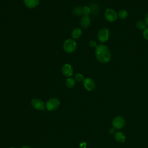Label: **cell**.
<instances>
[{
	"mask_svg": "<svg viewBox=\"0 0 148 148\" xmlns=\"http://www.w3.org/2000/svg\"><path fill=\"white\" fill-rule=\"evenodd\" d=\"M95 56L97 60L102 64L109 62L112 57L110 50L108 46L103 43L97 45L95 49Z\"/></svg>",
	"mask_w": 148,
	"mask_h": 148,
	"instance_id": "1",
	"label": "cell"
},
{
	"mask_svg": "<svg viewBox=\"0 0 148 148\" xmlns=\"http://www.w3.org/2000/svg\"><path fill=\"white\" fill-rule=\"evenodd\" d=\"M62 48L64 51L66 53H73L77 48V43L75 39L69 38L65 40L63 43Z\"/></svg>",
	"mask_w": 148,
	"mask_h": 148,
	"instance_id": "2",
	"label": "cell"
},
{
	"mask_svg": "<svg viewBox=\"0 0 148 148\" xmlns=\"http://www.w3.org/2000/svg\"><path fill=\"white\" fill-rule=\"evenodd\" d=\"M110 36V31L106 28H101L97 33V39L101 43H104L107 42L109 40Z\"/></svg>",
	"mask_w": 148,
	"mask_h": 148,
	"instance_id": "3",
	"label": "cell"
},
{
	"mask_svg": "<svg viewBox=\"0 0 148 148\" xmlns=\"http://www.w3.org/2000/svg\"><path fill=\"white\" fill-rule=\"evenodd\" d=\"M104 17L109 22H114L118 18L117 13L112 8H107L104 12Z\"/></svg>",
	"mask_w": 148,
	"mask_h": 148,
	"instance_id": "4",
	"label": "cell"
},
{
	"mask_svg": "<svg viewBox=\"0 0 148 148\" xmlns=\"http://www.w3.org/2000/svg\"><path fill=\"white\" fill-rule=\"evenodd\" d=\"M60 104L59 99L57 98L53 97L47 100L46 103V107L49 111H53L59 107Z\"/></svg>",
	"mask_w": 148,
	"mask_h": 148,
	"instance_id": "5",
	"label": "cell"
},
{
	"mask_svg": "<svg viewBox=\"0 0 148 148\" xmlns=\"http://www.w3.org/2000/svg\"><path fill=\"white\" fill-rule=\"evenodd\" d=\"M61 72L62 75L66 77H71L73 73L72 66L69 64H65L61 68Z\"/></svg>",
	"mask_w": 148,
	"mask_h": 148,
	"instance_id": "6",
	"label": "cell"
},
{
	"mask_svg": "<svg viewBox=\"0 0 148 148\" xmlns=\"http://www.w3.org/2000/svg\"><path fill=\"white\" fill-rule=\"evenodd\" d=\"M83 86L84 88L88 91H93L95 88V83L94 80L90 78V77H87L84 79L83 80Z\"/></svg>",
	"mask_w": 148,
	"mask_h": 148,
	"instance_id": "7",
	"label": "cell"
},
{
	"mask_svg": "<svg viewBox=\"0 0 148 148\" xmlns=\"http://www.w3.org/2000/svg\"><path fill=\"white\" fill-rule=\"evenodd\" d=\"M125 123V119L121 116L116 117L112 121L113 126L116 129H121L122 128Z\"/></svg>",
	"mask_w": 148,
	"mask_h": 148,
	"instance_id": "8",
	"label": "cell"
},
{
	"mask_svg": "<svg viewBox=\"0 0 148 148\" xmlns=\"http://www.w3.org/2000/svg\"><path fill=\"white\" fill-rule=\"evenodd\" d=\"M32 106L37 110H43L45 109V104L43 101L38 98H34L31 102Z\"/></svg>",
	"mask_w": 148,
	"mask_h": 148,
	"instance_id": "9",
	"label": "cell"
},
{
	"mask_svg": "<svg viewBox=\"0 0 148 148\" xmlns=\"http://www.w3.org/2000/svg\"><path fill=\"white\" fill-rule=\"evenodd\" d=\"M24 5L29 9H34L38 6L40 0H23Z\"/></svg>",
	"mask_w": 148,
	"mask_h": 148,
	"instance_id": "10",
	"label": "cell"
},
{
	"mask_svg": "<svg viewBox=\"0 0 148 148\" xmlns=\"http://www.w3.org/2000/svg\"><path fill=\"white\" fill-rule=\"evenodd\" d=\"M91 23V19L89 16H83L80 19V25L83 28H88Z\"/></svg>",
	"mask_w": 148,
	"mask_h": 148,
	"instance_id": "11",
	"label": "cell"
},
{
	"mask_svg": "<svg viewBox=\"0 0 148 148\" xmlns=\"http://www.w3.org/2000/svg\"><path fill=\"white\" fill-rule=\"evenodd\" d=\"M82 35V31L80 28L76 27L72 29L71 32V36L72 39H79Z\"/></svg>",
	"mask_w": 148,
	"mask_h": 148,
	"instance_id": "12",
	"label": "cell"
},
{
	"mask_svg": "<svg viewBox=\"0 0 148 148\" xmlns=\"http://www.w3.org/2000/svg\"><path fill=\"white\" fill-rule=\"evenodd\" d=\"M114 138L117 142L123 143L125 140V136L122 132L117 131L114 134Z\"/></svg>",
	"mask_w": 148,
	"mask_h": 148,
	"instance_id": "13",
	"label": "cell"
},
{
	"mask_svg": "<svg viewBox=\"0 0 148 148\" xmlns=\"http://www.w3.org/2000/svg\"><path fill=\"white\" fill-rule=\"evenodd\" d=\"M128 16V12L125 9L120 10L117 13V17L120 20H125Z\"/></svg>",
	"mask_w": 148,
	"mask_h": 148,
	"instance_id": "14",
	"label": "cell"
},
{
	"mask_svg": "<svg viewBox=\"0 0 148 148\" xmlns=\"http://www.w3.org/2000/svg\"><path fill=\"white\" fill-rule=\"evenodd\" d=\"M76 84V80L74 78H72V77H67V79L65 80V85L68 88H73Z\"/></svg>",
	"mask_w": 148,
	"mask_h": 148,
	"instance_id": "15",
	"label": "cell"
},
{
	"mask_svg": "<svg viewBox=\"0 0 148 148\" xmlns=\"http://www.w3.org/2000/svg\"><path fill=\"white\" fill-rule=\"evenodd\" d=\"M136 27L139 30L143 31L147 27V26L145 21L142 20H139L136 23Z\"/></svg>",
	"mask_w": 148,
	"mask_h": 148,
	"instance_id": "16",
	"label": "cell"
},
{
	"mask_svg": "<svg viewBox=\"0 0 148 148\" xmlns=\"http://www.w3.org/2000/svg\"><path fill=\"white\" fill-rule=\"evenodd\" d=\"M90 7L91 8V13H93L94 14H97L99 12V7L97 5V3H92Z\"/></svg>",
	"mask_w": 148,
	"mask_h": 148,
	"instance_id": "17",
	"label": "cell"
},
{
	"mask_svg": "<svg viewBox=\"0 0 148 148\" xmlns=\"http://www.w3.org/2000/svg\"><path fill=\"white\" fill-rule=\"evenodd\" d=\"M82 8H83L80 6H75L73 9V13L76 16H80L81 14H82Z\"/></svg>",
	"mask_w": 148,
	"mask_h": 148,
	"instance_id": "18",
	"label": "cell"
},
{
	"mask_svg": "<svg viewBox=\"0 0 148 148\" xmlns=\"http://www.w3.org/2000/svg\"><path fill=\"white\" fill-rule=\"evenodd\" d=\"M91 13V8L88 6H85L82 8V14L84 16H89Z\"/></svg>",
	"mask_w": 148,
	"mask_h": 148,
	"instance_id": "19",
	"label": "cell"
},
{
	"mask_svg": "<svg viewBox=\"0 0 148 148\" xmlns=\"http://www.w3.org/2000/svg\"><path fill=\"white\" fill-rule=\"evenodd\" d=\"M74 79L76 81L78 82H83V80H84V76L83 75V74H82L81 73H76L75 75L74 76Z\"/></svg>",
	"mask_w": 148,
	"mask_h": 148,
	"instance_id": "20",
	"label": "cell"
},
{
	"mask_svg": "<svg viewBox=\"0 0 148 148\" xmlns=\"http://www.w3.org/2000/svg\"><path fill=\"white\" fill-rule=\"evenodd\" d=\"M88 45L91 48H93V49H95L97 46V42L95 41V40H91L88 42Z\"/></svg>",
	"mask_w": 148,
	"mask_h": 148,
	"instance_id": "21",
	"label": "cell"
},
{
	"mask_svg": "<svg viewBox=\"0 0 148 148\" xmlns=\"http://www.w3.org/2000/svg\"><path fill=\"white\" fill-rule=\"evenodd\" d=\"M143 37L147 40H148V27L146 28L142 32Z\"/></svg>",
	"mask_w": 148,
	"mask_h": 148,
	"instance_id": "22",
	"label": "cell"
},
{
	"mask_svg": "<svg viewBox=\"0 0 148 148\" xmlns=\"http://www.w3.org/2000/svg\"><path fill=\"white\" fill-rule=\"evenodd\" d=\"M147 25V26H148V13H146V14L145 15V20H144Z\"/></svg>",
	"mask_w": 148,
	"mask_h": 148,
	"instance_id": "23",
	"label": "cell"
},
{
	"mask_svg": "<svg viewBox=\"0 0 148 148\" xmlns=\"http://www.w3.org/2000/svg\"><path fill=\"white\" fill-rule=\"evenodd\" d=\"M21 148H31V147H29V146H23Z\"/></svg>",
	"mask_w": 148,
	"mask_h": 148,
	"instance_id": "24",
	"label": "cell"
},
{
	"mask_svg": "<svg viewBox=\"0 0 148 148\" xmlns=\"http://www.w3.org/2000/svg\"><path fill=\"white\" fill-rule=\"evenodd\" d=\"M113 131H114V129H113V128H111V129H110V131H109V132H110V133H112Z\"/></svg>",
	"mask_w": 148,
	"mask_h": 148,
	"instance_id": "25",
	"label": "cell"
},
{
	"mask_svg": "<svg viewBox=\"0 0 148 148\" xmlns=\"http://www.w3.org/2000/svg\"><path fill=\"white\" fill-rule=\"evenodd\" d=\"M9 148H15V147H9Z\"/></svg>",
	"mask_w": 148,
	"mask_h": 148,
	"instance_id": "26",
	"label": "cell"
}]
</instances>
